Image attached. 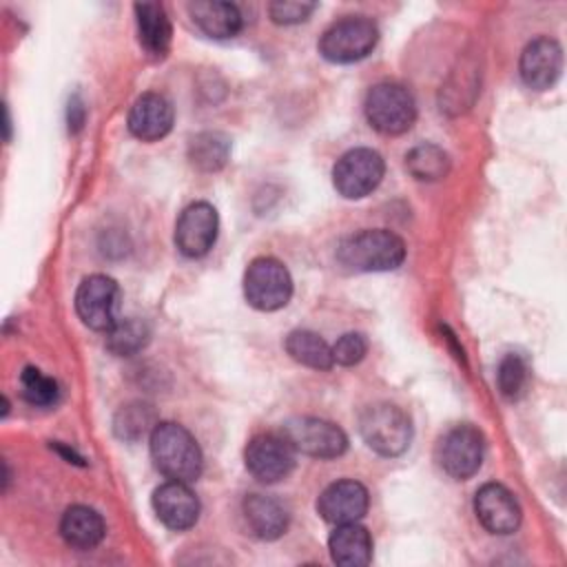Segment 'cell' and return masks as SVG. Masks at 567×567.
Segmentation results:
<instances>
[{"label": "cell", "mask_w": 567, "mask_h": 567, "mask_svg": "<svg viewBox=\"0 0 567 567\" xmlns=\"http://www.w3.org/2000/svg\"><path fill=\"white\" fill-rule=\"evenodd\" d=\"M363 109L370 126L383 135L405 133L416 120V102L412 93L394 82L374 84L365 95Z\"/></svg>", "instance_id": "4"}, {"label": "cell", "mask_w": 567, "mask_h": 567, "mask_svg": "<svg viewBox=\"0 0 567 567\" xmlns=\"http://www.w3.org/2000/svg\"><path fill=\"white\" fill-rule=\"evenodd\" d=\"M379 40V29L363 16H348L330 24L321 40L319 53L337 64H348L365 58Z\"/></svg>", "instance_id": "5"}, {"label": "cell", "mask_w": 567, "mask_h": 567, "mask_svg": "<svg viewBox=\"0 0 567 567\" xmlns=\"http://www.w3.org/2000/svg\"><path fill=\"white\" fill-rule=\"evenodd\" d=\"M151 456L155 467L171 481L193 483L202 474V450L195 436L177 423L164 421L153 427Z\"/></svg>", "instance_id": "1"}, {"label": "cell", "mask_w": 567, "mask_h": 567, "mask_svg": "<svg viewBox=\"0 0 567 567\" xmlns=\"http://www.w3.org/2000/svg\"><path fill=\"white\" fill-rule=\"evenodd\" d=\"M359 432L370 450L381 456H399L412 441L410 416L394 403H372L359 416Z\"/></svg>", "instance_id": "3"}, {"label": "cell", "mask_w": 567, "mask_h": 567, "mask_svg": "<svg viewBox=\"0 0 567 567\" xmlns=\"http://www.w3.org/2000/svg\"><path fill=\"white\" fill-rule=\"evenodd\" d=\"M241 512L250 534L261 540H275L288 529V512L272 496L248 494L244 498Z\"/></svg>", "instance_id": "18"}, {"label": "cell", "mask_w": 567, "mask_h": 567, "mask_svg": "<svg viewBox=\"0 0 567 567\" xmlns=\"http://www.w3.org/2000/svg\"><path fill=\"white\" fill-rule=\"evenodd\" d=\"M153 509L157 518L173 532L193 527L199 518V501L188 483L168 481L153 492Z\"/></svg>", "instance_id": "16"}, {"label": "cell", "mask_w": 567, "mask_h": 567, "mask_svg": "<svg viewBox=\"0 0 567 567\" xmlns=\"http://www.w3.org/2000/svg\"><path fill=\"white\" fill-rule=\"evenodd\" d=\"M405 168L416 179L436 182L447 175L450 157L436 144H419L405 155Z\"/></svg>", "instance_id": "26"}, {"label": "cell", "mask_w": 567, "mask_h": 567, "mask_svg": "<svg viewBox=\"0 0 567 567\" xmlns=\"http://www.w3.org/2000/svg\"><path fill=\"white\" fill-rule=\"evenodd\" d=\"M337 259L354 272L394 270L405 259V244L396 233L385 228L361 230L339 244Z\"/></svg>", "instance_id": "2"}, {"label": "cell", "mask_w": 567, "mask_h": 567, "mask_svg": "<svg viewBox=\"0 0 567 567\" xmlns=\"http://www.w3.org/2000/svg\"><path fill=\"white\" fill-rule=\"evenodd\" d=\"M20 385H22V396L38 408L53 405L58 401V383L42 374L38 368H24L20 374Z\"/></svg>", "instance_id": "29"}, {"label": "cell", "mask_w": 567, "mask_h": 567, "mask_svg": "<svg viewBox=\"0 0 567 567\" xmlns=\"http://www.w3.org/2000/svg\"><path fill=\"white\" fill-rule=\"evenodd\" d=\"M383 157L372 148H352L343 153L332 168V184L346 199L370 195L383 179Z\"/></svg>", "instance_id": "7"}, {"label": "cell", "mask_w": 567, "mask_h": 567, "mask_svg": "<svg viewBox=\"0 0 567 567\" xmlns=\"http://www.w3.org/2000/svg\"><path fill=\"white\" fill-rule=\"evenodd\" d=\"M365 352H368L365 337L359 332H346L332 346V361L339 365H354L365 357Z\"/></svg>", "instance_id": "30"}, {"label": "cell", "mask_w": 567, "mask_h": 567, "mask_svg": "<svg viewBox=\"0 0 567 567\" xmlns=\"http://www.w3.org/2000/svg\"><path fill=\"white\" fill-rule=\"evenodd\" d=\"M133 9H135V20H137L140 44L144 47V51L151 58L162 60L168 53L171 38H173L171 20H168L164 7L157 2H137Z\"/></svg>", "instance_id": "19"}, {"label": "cell", "mask_w": 567, "mask_h": 567, "mask_svg": "<svg viewBox=\"0 0 567 567\" xmlns=\"http://www.w3.org/2000/svg\"><path fill=\"white\" fill-rule=\"evenodd\" d=\"M120 288L106 275L86 277L75 292V310L84 326L93 330H109L120 317Z\"/></svg>", "instance_id": "10"}, {"label": "cell", "mask_w": 567, "mask_h": 567, "mask_svg": "<svg viewBox=\"0 0 567 567\" xmlns=\"http://www.w3.org/2000/svg\"><path fill=\"white\" fill-rule=\"evenodd\" d=\"M246 470L261 483H277L295 467V447L286 436L257 434L244 450Z\"/></svg>", "instance_id": "11"}, {"label": "cell", "mask_w": 567, "mask_h": 567, "mask_svg": "<svg viewBox=\"0 0 567 567\" xmlns=\"http://www.w3.org/2000/svg\"><path fill=\"white\" fill-rule=\"evenodd\" d=\"M317 9L315 2H299V0H277L270 2L268 13L272 22L277 24H297L310 18V13Z\"/></svg>", "instance_id": "31"}, {"label": "cell", "mask_w": 567, "mask_h": 567, "mask_svg": "<svg viewBox=\"0 0 567 567\" xmlns=\"http://www.w3.org/2000/svg\"><path fill=\"white\" fill-rule=\"evenodd\" d=\"M217 230V210L208 202H195L184 208L175 224V246L186 257H202L213 248Z\"/></svg>", "instance_id": "12"}, {"label": "cell", "mask_w": 567, "mask_h": 567, "mask_svg": "<svg viewBox=\"0 0 567 567\" xmlns=\"http://www.w3.org/2000/svg\"><path fill=\"white\" fill-rule=\"evenodd\" d=\"M151 337V328L146 321L137 317H124L117 319L109 330H106V348L117 354V357H128L140 352Z\"/></svg>", "instance_id": "25"}, {"label": "cell", "mask_w": 567, "mask_h": 567, "mask_svg": "<svg viewBox=\"0 0 567 567\" xmlns=\"http://www.w3.org/2000/svg\"><path fill=\"white\" fill-rule=\"evenodd\" d=\"M286 352L312 370H330L334 363L332 348L312 330H292L286 337Z\"/></svg>", "instance_id": "24"}, {"label": "cell", "mask_w": 567, "mask_h": 567, "mask_svg": "<svg viewBox=\"0 0 567 567\" xmlns=\"http://www.w3.org/2000/svg\"><path fill=\"white\" fill-rule=\"evenodd\" d=\"M330 556L343 567H363L372 560V536L359 523H343L328 538Z\"/></svg>", "instance_id": "21"}, {"label": "cell", "mask_w": 567, "mask_h": 567, "mask_svg": "<svg viewBox=\"0 0 567 567\" xmlns=\"http://www.w3.org/2000/svg\"><path fill=\"white\" fill-rule=\"evenodd\" d=\"M173 128V104L159 93L140 95L128 111V131L142 142H157Z\"/></svg>", "instance_id": "17"}, {"label": "cell", "mask_w": 567, "mask_h": 567, "mask_svg": "<svg viewBox=\"0 0 567 567\" xmlns=\"http://www.w3.org/2000/svg\"><path fill=\"white\" fill-rule=\"evenodd\" d=\"M60 534L69 547L86 551L104 538V520L93 507L73 505L62 514Z\"/></svg>", "instance_id": "22"}, {"label": "cell", "mask_w": 567, "mask_h": 567, "mask_svg": "<svg viewBox=\"0 0 567 567\" xmlns=\"http://www.w3.org/2000/svg\"><path fill=\"white\" fill-rule=\"evenodd\" d=\"M368 509V489L359 481H334L317 498V512L332 525L357 523Z\"/></svg>", "instance_id": "14"}, {"label": "cell", "mask_w": 567, "mask_h": 567, "mask_svg": "<svg viewBox=\"0 0 567 567\" xmlns=\"http://www.w3.org/2000/svg\"><path fill=\"white\" fill-rule=\"evenodd\" d=\"M498 390L505 399H518L525 394L527 381H529V368L527 361L520 354L509 352L498 363Z\"/></svg>", "instance_id": "28"}, {"label": "cell", "mask_w": 567, "mask_h": 567, "mask_svg": "<svg viewBox=\"0 0 567 567\" xmlns=\"http://www.w3.org/2000/svg\"><path fill=\"white\" fill-rule=\"evenodd\" d=\"M230 155V140L219 131H204L190 137L188 142V159L195 168L204 173H213L226 166Z\"/></svg>", "instance_id": "23"}, {"label": "cell", "mask_w": 567, "mask_h": 567, "mask_svg": "<svg viewBox=\"0 0 567 567\" xmlns=\"http://www.w3.org/2000/svg\"><path fill=\"white\" fill-rule=\"evenodd\" d=\"M155 425L153 408L140 401L122 405L113 421V430L122 441H140L144 434L153 432Z\"/></svg>", "instance_id": "27"}, {"label": "cell", "mask_w": 567, "mask_h": 567, "mask_svg": "<svg viewBox=\"0 0 567 567\" xmlns=\"http://www.w3.org/2000/svg\"><path fill=\"white\" fill-rule=\"evenodd\" d=\"M284 436L295 447V452L315 458H334L341 456L348 447V436L339 425L315 416L290 419L284 425Z\"/></svg>", "instance_id": "9"}, {"label": "cell", "mask_w": 567, "mask_h": 567, "mask_svg": "<svg viewBox=\"0 0 567 567\" xmlns=\"http://www.w3.org/2000/svg\"><path fill=\"white\" fill-rule=\"evenodd\" d=\"M292 295V279L288 268L275 257H257L244 275L246 301L264 312L284 308Z\"/></svg>", "instance_id": "6"}, {"label": "cell", "mask_w": 567, "mask_h": 567, "mask_svg": "<svg viewBox=\"0 0 567 567\" xmlns=\"http://www.w3.org/2000/svg\"><path fill=\"white\" fill-rule=\"evenodd\" d=\"M188 13H190L195 27L215 40L233 38L241 29V13L230 2L197 0V2L188 4Z\"/></svg>", "instance_id": "20"}, {"label": "cell", "mask_w": 567, "mask_h": 567, "mask_svg": "<svg viewBox=\"0 0 567 567\" xmlns=\"http://www.w3.org/2000/svg\"><path fill=\"white\" fill-rule=\"evenodd\" d=\"M520 78L534 91L549 89L563 71V49L554 38H536L520 53Z\"/></svg>", "instance_id": "15"}, {"label": "cell", "mask_w": 567, "mask_h": 567, "mask_svg": "<svg viewBox=\"0 0 567 567\" xmlns=\"http://www.w3.org/2000/svg\"><path fill=\"white\" fill-rule=\"evenodd\" d=\"M474 512L492 534H512L520 525V505L501 483H485L474 496Z\"/></svg>", "instance_id": "13"}, {"label": "cell", "mask_w": 567, "mask_h": 567, "mask_svg": "<svg viewBox=\"0 0 567 567\" xmlns=\"http://www.w3.org/2000/svg\"><path fill=\"white\" fill-rule=\"evenodd\" d=\"M483 434L472 425H456L447 430L436 445L439 465L456 481L474 476L483 463Z\"/></svg>", "instance_id": "8"}]
</instances>
